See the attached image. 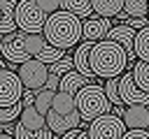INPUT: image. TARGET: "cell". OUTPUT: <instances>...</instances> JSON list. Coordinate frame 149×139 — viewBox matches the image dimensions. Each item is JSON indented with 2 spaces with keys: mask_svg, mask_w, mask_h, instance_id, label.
Returning a JSON list of instances; mask_svg holds the SVG:
<instances>
[{
  "mask_svg": "<svg viewBox=\"0 0 149 139\" xmlns=\"http://www.w3.org/2000/svg\"><path fill=\"white\" fill-rule=\"evenodd\" d=\"M88 65H91V70H93L95 76L119 79L126 72V67H128V58H126V51L116 42L102 39V42H95L91 46Z\"/></svg>",
  "mask_w": 149,
  "mask_h": 139,
  "instance_id": "cell-1",
  "label": "cell"
},
{
  "mask_svg": "<svg viewBox=\"0 0 149 139\" xmlns=\"http://www.w3.org/2000/svg\"><path fill=\"white\" fill-rule=\"evenodd\" d=\"M81 25H84V23H81L77 16L58 9L56 14H51V16L47 19L42 35H44V39L49 42V46L65 51V49H70V46H74V44L81 42Z\"/></svg>",
  "mask_w": 149,
  "mask_h": 139,
  "instance_id": "cell-2",
  "label": "cell"
},
{
  "mask_svg": "<svg viewBox=\"0 0 149 139\" xmlns=\"http://www.w3.org/2000/svg\"><path fill=\"white\" fill-rule=\"evenodd\" d=\"M74 102H77V111H79L81 120H88V123H93L95 118H100L105 114H112V104L105 95V88L98 83L84 86L74 95Z\"/></svg>",
  "mask_w": 149,
  "mask_h": 139,
  "instance_id": "cell-3",
  "label": "cell"
},
{
  "mask_svg": "<svg viewBox=\"0 0 149 139\" xmlns=\"http://www.w3.org/2000/svg\"><path fill=\"white\" fill-rule=\"evenodd\" d=\"M47 19L49 16L37 7L35 0H21V2H16L14 23H16V28L21 32H26V35H42Z\"/></svg>",
  "mask_w": 149,
  "mask_h": 139,
  "instance_id": "cell-4",
  "label": "cell"
},
{
  "mask_svg": "<svg viewBox=\"0 0 149 139\" xmlns=\"http://www.w3.org/2000/svg\"><path fill=\"white\" fill-rule=\"evenodd\" d=\"M86 134H88V139H123L126 125H123V120L119 116L105 114V116L95 118L93 123H88Z\"/></svg>",
  "mask_w": 149,
  "mask_h": 139,
  "instance_id": "cell-5",
  "label": "cell"
},
{
  "mask_svg": "<svg viewBox=\"0 0 149 139\" xmlns=\"http://www.w3.org/2000/svg\"><path fill=\"white\" fill-rule=\"evenodd\" d=\"M19 79L23 83L26 90H33V93H40L44 86H47V79H49V67L42 65L40 60H28L23 65H19Z\"/></svg>",
  "mask_w": 149,
  "mask_h": 139,
  "instance_id": "cell-6",
  "label": "cell"
},
{
  "mask_svg": "<svg viewBox=\"0 0 149 139\" xmlns=\"http://www.w3.org/2000/svg\"><path fill=\"white\" fill-rule=\"evenodd\" d=\"M23 93H26V88H23L19 74L2 70L0 72V109H9V107L19 104Z\"/></svg>",
  "mask_w": 149,
  "mask_h": 139,
  "instance_id": "cell-7",
  "label": "cell"
},
{
  "mask_svg": "<svg viewBox=\"0 0 149 139\" xmlns=\"http://www.w3.org/2000/svg\"><path fill=\"white\" fill-rule=\"evenodd\" d=\"M0 56H2L7 63H12V65H23V63L33 60V58L26 53V49H23V42H21V30H16V32H12V35H5V37H2V44H0Z\"/></svg>",
  "mask_w": 149,
  "mask_h": 139,
  "instance_id": "cell-8",
  "label": "cell"
},
{
  "mask_svg": "<svg viewBox=\"0 0 149 139\" xmlns=\"http://www.w3.org/2000/svg\"><path fill=\"white\" fill-rule=\"evenodd\" d=\"M119 97H121V104L130 107V104H144L149 107V95L142 93L135 81H133V72H123L119 76Z\"/></svg>",
  "mask_w": 149,
  "mask_h": 139,
  "instance_id": "cell-9",
  "label": "cell"
},
{
  "mask_svg": "<svg viewBox=\"0 0 149 139\" xmlns=\"http://www.w3.org/2000/svg\"><path fill=\"white\" fill-rule=\"evenodd\" d=\"M112 28H114V25H112L109 19H100V16L93 14V16L86 19L84 25H81V42H91V44L102 42V39H107V32H109Z\"/></svg>",
  "mask_w": 149,
  "mask_h": 139,
  "instance_id": "cell-10",
  "label": "cell"
},
{
  "mask_svg": "<svg viewBox=\"0 0 149 139\" xmlns=\"http://www.w3.org/2000/svg\"><path fill=\"white\" fill-rule=\"evenodd\" d=\"M79 125H81L79 111H74V114H70V116H61V114H54V111L47 114V127H49V132H51L54 137H63L65 132L77 130Z\"/></svg>",
  "mask_w": 149,
  "mask_h": 139,
  "instance_id": "cell-11",
  "label": "cell"
},
{
  "mask_svg": "<svg viewBox=\"0 0 149 139\" xmlns=\"http://www.w3.org/2000/svg\"><path fill=\"white\" fill-rule=\"evenodd\" d=\"M126 130H147L149 127V107L144 104H130L123 109L121 116Z\"/></svg>",
  "mask_w": 149,
  "mask_h": 139,
  "instance_id": "cell-12",
  "label": "cell"
},
{
  "mask_svg": "<svg viewBox=\"0 0 149 139\" xmlns=\"http://www.w3.org/2000/svg\"><path fill=\"white\" fill-rule=\"evenodd\" d=\"M91 42H81L77 49H74V58H72V63H74V72H79L86 81H93V70H91V65H88V53H91Z\"/></svg>",
  "mask_w": 149,
  "mask_h": 139,
  "instance_id": "cell-13",
  "label": "cell"
},
{
  "mask_svg": "<svg viewBox=\"0 0 149 139\" xmlns=\"http://www.w3.org/2000/svg\"><path fill=\"white\" fill-rule=\"evenodd\" d=\"M91 9L100 19H114L119 16V12H123V0H93Z\"/></svg>",
  "mask_w": 149,
  "mask_h": 139,
  "instance_id": "cell-14",
  "label": "cell"
},
{
  "mask_svg": "<svg viewBox=\"0 0 149 139\" xmlns=\"http://www.w3.org/2000/svg\"><path fill=\"white\" fill-rule=\"evenodd\" d=\"M19 125L26 130H44L47 127V116L37 114L35 107H23L21 116H19Z\"/></svg>",
  "mask_w": 149,
  "mask_h": 139,
  "instance_id": "cell-15",
  "label": "cell"
},
{
  "mask_svg": "<svg viewBox=\"0 0 149 139\" xmlns=\"http://www.w3.org/2000/svg\"><path fill=\"white\" fill-rule=\"evenodd\" d=\"M84 86H88V81H86L79 72H74V70H72V72H68L65 76H61L58 93H68V95H72V97H74V95H77Z\"/></svg>",
  "mask_w": 149,
  "mask_h": 139,
  "instance_id": "cell-16",
  "label": "cell"
},
{
  "mask_svg": "<svg viewBox=\"0 0 149 139\" xmlns=\"http://www.w3.org/2000/svg\"><path fill=\"white\" fill-rule=\"evenodd\" d=\"M21 42H23V49H26V53L30 58H37L49 46V42L44 39V35H26V32H21Z\"/></svg>",
  "mask_w": 149,
  "mask_h": 139,
  "instance_id": "cell-17",
  "label": "cell"
},
{
  "mask_svg": "<svg viewBox=\"0 0 149 139\" xmlns=\"http://www.w3.org/2000/svg\"><path fill=\"white\" fill-rule=\"evenodd\" d=\"M51 111L54 114H61V116H70V114L77 111V102L68 93H56L54 95V102H51Z\"/></svg>",
  "mask_w": 149,
  "mask_h": 139,
  "instance_id": "cell-18",
  "label": "cell"
},
{
  "mask_svg": "<svg viewBox=\"0 0 149 139\" xmlns=\"http://www.w3.org/2000/svg\"><path fill=\"white\" fill-rule=\"evenodd\" d=\"M61 9L77 16V19H91V2L88 0H63L61 2Z\"/></svg>",
  "mask_w": 149,
  "mask_h": 139,
  "instance_id": "cell-19",
  "label": "cell"
},
{
  "mask_svg": "<svg viewBox=\"0 0 149 139\" xmlns=\"http://www.w3.org/2000/svg\"><path fill=\"white\" fill-rule=\"evenodd\" d=\"M130 72H133V81H135V86H137L142 93L149 95V63L137 60V63L133 65Z\"/></svg>",
  "mask_w": 149,
  "mask_h": 139,
  "instance_id": "cell-20",
  "label": "cell"
},
{
  "mask_svg": "<svg viewBox=\"0 0 149 139\" xmlns=\"http://www.w3.org/2000/svg\"><path fill=\"white\" fill-rule=\"evenodd\" d=\"M123 12L128 14V19H147L149 0H126L123 2Z\"/></svg>",
  "mask_w": 149,
  "mask_h": 139,
  "instance_id": "cell-21",
  "label": "cell"
},
{
  "mask_svg": "<svg viewBox=\"0 0 149 139\" xmlns=\"http://www.w3.org/2000/svg\"><path fill=\"white\" fill-rule=\"evenodd\" d=\"M135 56H137V60H144V63H149V25L144 28V30H137V35H135Z\"/></svg>",
  "mask_w": 149,
  "mask_h": 139,
  "instance_id": "cell-22",
  "label": "cell"
},
{
  "mask_svg": "<svg viewBox=\"0 0 149 139\" xmlns=\"http://www.w3.org/2000/svg\"><path fill=\"white\" fill-rule=\"evenodd\" d=\"M54 90H47V88H42L40 93H35V109H37V114H42V116H47L49 111H51V102H54Z\"/></svg>",
  "mask_w": 149,
  "mask_h": 139,
  "instance_id": "cell-23",
  "label": "cell"
},
{
  "mask_svg": "<svg viewBox=\"0 0 149 139\" xmlns=\"http://www.w3.org/2000/svg\"><path fill=\"white\" fill-rule=\"evenodd\" d=\"M14 139H54V134L49 132V127L44 130H26L19 123L14 125Z\"/></svg>",
  "mask_w": 149,
  "mask_h": 139,
  "instance_id": "cell-24",
  "label": "cell"
},
{
  "mask_svg": "<svg viewBox=\"0 0 149 139\" xmlns=\"http://www.w3.org/2000/svg\"><path fill=\"white\" fill-rule=\"evenodd\" d=\"M63 58H65V51L54 49V46H47V49H44L35 60H40L42 65H47V67H49V65H54V63H58V60H63Z\"/></svg>",
  "mask_w": 149,
  "mask_h": 139,
  "instance_id": "cell-25",
  "label": "cell"
},
{
  "mask_svg": "<svg viewBox=\"0 0 149 139\" xmlns=\"http://www.w3.org/2000/svg\"><path fill=\"white\" fill-rule=\"evenodd\" d=\"M102 88H105V95H107L109 104H114V107H123V104H121V97H119V79H107Z\"/></svg>",
  "mask_w": 149,
  "mask_h": 139,
  "instance_id": "cell-26",
  "label": "cell"
},
{
  "mask_svg": "<svg viewBox=\"0 0 149 139\" xmlns=\"http://www.w3.org/2000/svg\"><path fill=\"white\" fill-rule=\"evenodd\" d=\"M74 70V63H72V58H63V60H58V63H54V65H49V74H56V76H65L68 72H72Z\"/></svg>",
  "mask_w": 149,
  "mask_h": 139,
  "instance_id": "cell-27",
  "label": "cell"
},
{
  "mask_svg": "<svg viewBox=\"0 0 149 139\" xmlns=\"http://www.w3.org/2000/svg\"><path fill=\"white\" fill-rule=\"evenodd\" d=\"M21 111H23V104H21V102L14 104V107H9V109H0V123L7 125V123H12V120H16V118L21 116Z\"/></svg>",
  "mask_w": 149,
  "mask_h": 139,
  "instance_id": "cell-28",
  "label": "cell"
},
{
  "mask_svg": "<svg viewBox=\"0 0 149 139\" xmlns=\"http://www.w3.org/2000/svg\"><path fill=\"white\" fill-rule=\"evenodd\" d=\"M37 2V7L47 14V16H51V14H56L58 9H61V2L58 0H35Z\"/></svg>",
  "mask_w": 149,
  "mask_h": 139,
  "instance_id": "cell-29",
  "label": "cell"
},
{
  "mask_svg": "<svg viewBox=\"0 0 149 139\" xmlns=\"http://www.w3.org/2000/svg\"><path fill=\"white\" fill-rule=\"evenodd\" d=\"M123 139H149V132L147 130H126Z\"/></svg>",
  "mask_w": 149,
  "mask_h": 139,
  "instance_id": "cell-30",
  "label": "cell"
},
{
  "mask_svg": "<svg viewBox=\"0 0 149 139\" xmlns=\"http://www.w3.org/2000/svg\"><path fill=\"white\" fill-rule=\"evenodd\" d=\"M128 25L137 32V30H144V28L149 25V21H147V19H128Z\"/></svg>",
  "mask_w": 149,
  "mask_h": 139,
  "instance_id": "cell-31",
  "label": "cell"
},
{
  "mask_svg": "<svg viewBox=\"0 0 149 139\" xmlns=\"http://www.w3.org/2000/svg\"><path fill=\"white\" fill-rule=\"evenodd\" d=\"M58 86H61V76H56V74H49V79H47V90H54V93H58Z\"/></svg>",
  "mask_w": 149,
  "mask_h": 139,
  "instance_id": "cell-32",
  "label": "cell"
},
{
  "mask_svg": "<svg viewBox=\"0 0 149 139\" xmlns=\"http://www.w3.org/2000/svg\"><path fill=\"white\" fill-rule=\"evenodd\" d=\"M21 104H23V107H33V104H35V93H33V90H26L23 97H21Z\"/></svg>",
  "mask_w": 149,
  "mask_h": 139,
  "instance_id": "cell-33",
  "label": "cell"
},
{
  "mask_svg": "<svg viewBox=\"0 0 149 139\" xmlns=\"http://www.w3.org/2000/svg\"><path fill=\"white\" fill-rule=\"evenodd\" d=\"M79 132H81V130L77 127V130H70V132H65V134H63V137H58V139H77V137H79Z\"/></svg>",
  "mask_w": 149,
  "mask_h": 139,
  "instance_id": "cell-34",
  "label": "cell"
},
{
  "mask_svg": "<svg viewBox=\"0 0 149 139\" xmlns=\"http://www.w3.org/2000/svg\"><path fill=\"white\" fill-rule=\"evenodd\" d=\"M2 70H7V60L0 56V72H2Z\"/></svg>",
  "mask_w": 149,
  "mask_h": 139,
  "instance_id": "cell-35",
  "label": "cell"
},
{
  "mask_svg": "<svg viewBox=\"0 0 149 139\" xmlns=\"http://www.w3.org/2000/svg\"><path fill=\"white\" fill-rule=\"evenodd\" d=\"M77 139H88V134H86V130H81V132H79V137H77Z\"/></svg>",
  "mask_w": 149,
  "mask_h": 139,
  "instance_id": "cell-36",
  "label": "cell"
},
{
  "mask_svg": "<svg viewBox=\"0 0 149 139\" xmlns=\"http://www.w3.org/2000/svg\"><path fill=\"white\" fill-rule=\"evenodd\" d=\"M0 139H14V134H2L0 132Z\"/></svg>",
  "mask_w": 149,
  "mask_h": 139,
  "instance_id": "cell-37",
  "label": "cell"
}]
</instances>
